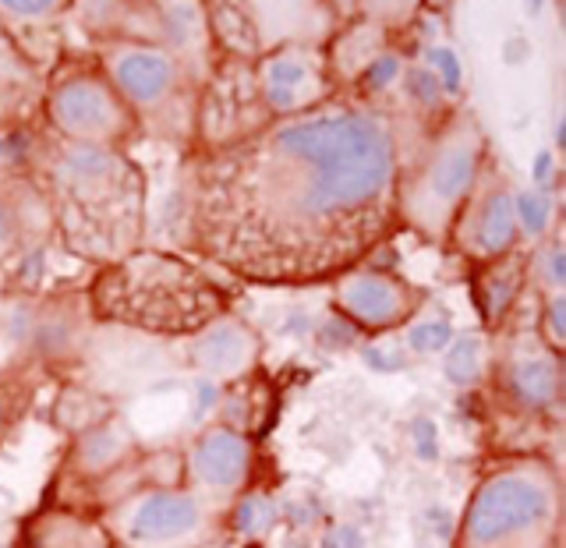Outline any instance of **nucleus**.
<instances>
[{"label":"nucleus","instance_id":"1","mask_svg":"<svg viewBox=\"0 0 566 548\" xmlns=\"http://www.w3.org/2000/svg\"><path fill=\"white\" fill-rule=\"evenodd\" d=\"M389 146L354 117L308 120L238 156L212 191L255 194V209L212 212L209 252L248 276H318L358 259L386 220Z\"/></svg>","mask_w":566,"mask_h":548},{"label":"nucleus","instance_id":"14","mask_svg":"<svg viewBox=\"0 0 566 548\" xmlns=\"http://www.w3.org/2000/svg\"><path fill=\"white\" fill-rule=\"evenodd\" d=\"M468 170H471V159H464V156H457V170H453V164L442 167V173H439V194H457L460 185L468 181Z\"/></svg>","mask_w":566,"mask_h":548},{"label":"nucleus","instance_id":"4","mask_svg":"<svg viewBox=\"0 0 566 548\" xmlns=\"http://www.w3.org/2000/svg\"><path fill=\"white\" fill-rule=\"evenodd\" d=\"M217 517L191 492L153 488L132 495L111 517V535L117 548H202L217 535Z\"/></svg>","mask_w":566,"mask_h":548},{"label":"nucleus","instance_id":"11","mask_svg":"<svg viewBox=\"0 0 566 548\" xmlns=\"http://www.w3.org/2000/svg\"><path fill=\"white\" fill-rule=\"evenodd\" d=\"M513 234V205L510 199H495L489 217H485V230H482V241L485 247H503Z\"/></svg>","mask_w":566,"mask_h":548},{"label":"nucleus","instance_id":"9","mask_svg":"<svg viewBox=\"0 0 566 548\" xmlns=\"http://www.w3.org/2000/svg\"><path fill=\"white\" fill-rule=\"evenodd\" d=\"M61 114L71 128H78V131H96V128H106V124H111V106H106V99L96 93V88H85V85L67 88L61 99Z\"/></svg>","mask_w":566,"mask_h":548},{"label":"nucleus","instance_id":"7","mask_svg":"<svg viewBox=\"0 0 566 548\" xmlns=\"http://www.w3.org/2000/svg\"><path fill=\"white\" fill-rule=\"evenodd\" d=\"M344 308L365 326H386L400 315V291L379 276H361L344 287Z\"/></svg>","mask_w":566,"mask_h":548},{"label":"nucleus","instance_id":"2","mask_svg":"<svg viewBox=\"0 0 566 548\" xmlns=\"http://www.w3.org/2000/svg\"><path fill=\"white\" fill-rule=\"evenodd\" d=\"M563 499L542 467H506L471 492L453 548H559Z\"/></svg>","mask_w":566,"mask_h":548},{"label":"nucleus","instance_id":"3","mask_svg":"<svg viewBox=\"0 0 566 548\" xmlns=\"http://www.w3.org/2000/svg\"><path fill=\"white\" fill-rule=\"evenodd\" d=\"M96 308L149 333H195L220 315V294L181 262L142 255L99 283Z\"/></svg>","mask_w":566,"mask_h":548},{"label":"nucleus","instance_id":"15","mask_svg":"<svg viewBox=\"0 0 566 548\" xmlns=\"http://www.w3.org/2000/svg\"><path fill=\"white\" fill-rule=\"evenodd\" d=\"M450 340V326L447 323H432V326H418L415 329V347L421 350H436Z\"/></svg>","mask_w":566,"mask_h":548},{"label":"nucleus","instance_id":"8","mask_svg":"<svg viewBox=\"0 0 566 548\" xmlns=\"http://www.w3.org/2000/svg\"><path fill=\"white\" fill-rule=\"evenodd\" d=\"M195 358L202 361V368L217 371V376H234V371H241L248 365V358H252V340L234 326L212 329L199 340Z\"/></svg>","mask_w":566,"mask_h":548},{"label":"nucleus","instance_id":"17","mask_svg":"<svg viewBox=\"0 0 566 548\" xmlns=\"http://www.w3.org/2000/svg\"><path fill=\"white\" fill-rule=\"evenodd\" d=\"M4 4H11L14 11H29V14H35V11H43L50 0H4Z\"/></svg>","mask_w":566,"mask_h":548},{"label":"nucleus","instance_id":"5","mask_svg":"<svg viewBox=\"0 0 566 548\" xmlns=\"http://www.w3.org/2000/svg\"><path fill=\"white\" fill-rule=\"evenodd\" d=\"M252 467V450L238 432L212 429L206 432L191 450V495L206 506L209 517H220L227 506H234L238 492L248 482Z\"/></svg>","mask_w":566,"mask_h":548},{"label":"nucleus","instance_id":"16","mask_svg":"<svg viewBox=\"0 0 566 548\" xmlns=\"http://www.w3.org/2000/svg\"><path fill=\"white\" fill-rule=\"evenodd\" d=\"M521 209H524V223H527L531 230H538V226H542V220H545V217H542L545 205H542V202H535V199H524V202H521Z\"/></svg>","mask_w":566,"mask_h":548},{"label":"nucleus","instance_id":"13","mask_svg":"<svg viewBox=\"0 0 566 548\" xmlns=\"http://www.w3.org/2000/svg\"><path fill=\"white\" fill-rule=\"evenodd\" d=\"M521 386L531 397H548L553 393V371H548L545 365H527L521 371Z\"/></svg>","mask_w":566,"mask_h":548},{"label":"nucleus","instance_id":"6","mask_svg":"<svg viewBox=\"0 0 566 548\" xmlns=\"http://www.w3.org/2000/svg\"><path fill=\"white\" fill-rule=\"evenodd\" d=\"M22 548H117L111 527L75 509H43L22 527Z\"/></svg>","mask_w":566,"mask_h":548},{"label":"nucleus","instance_id":"10","mask_svg":"<svg viewBox=\"0 0 566 548\" xmlns=\"http://www.w3.org/2000/svg\"><path fill=\"white\" fill-rule=\"evenodd\" d=\"M120 82L132 88L138 99L156 96L167 82V64L153 57V53H135V57L120 61Z\"/></svg>","mask_w":566,"mask_h":548},{"label":"nucleus","instance_id":"12","mask_svg":"<svg viewBox=\"0 0 566 548\" xmlns=\"http://www.w3.org/2000/svg\"><path fill=\"white\" fill-rule=\"evenodd\" d=\"M305 85V71H301L297 64H276L273 67V75H270V93H273V99L276 103H294V96H297V88Z\"/></svg>","mask_w":566,"mask_h":548}]
</instances>
